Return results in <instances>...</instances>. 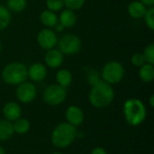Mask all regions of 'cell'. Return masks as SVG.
<instances>
[{"instance_id":"3957f363","label":"cell","mask_w":154,"mask_h":154,"mask_svg":"<svg viewBox=\"0 0 154 154\" xmlns=\"http://www.w3.org/2000/svg\"><path fill=\"white\" fill-rule=\"evenodd\" d=\"M77 133L76 127L68 123H60L51 133V143L57 148H66L74 142Z\"/></svg>"},{"instance_id":"8fae6325","label":"cell","mask_w":154,"mask_h":154,"mask_svg":"<svg viewBox=\"0 0 154 154\" xmlns=\"http://www.w3.org/2000/svg\"><path fill=\"white\" fill-rule=\"evenodd\" d=\"M27 76L32 81L34 82H39L43 80L47 76L46 66L40 62H35L32 64L27 69Z\"/></svg>"},{"instance_id":"5b68a950","label":"cell","mask_w":154,"mask_h":154,"mask_svg":"<svg viewBox=\"0 0 154 154\" xmlns=\"http://www.w3.org/2000/svg\"><path fill=\"white\" fill-rule=\"evenodd\" d=\"M125 70L123 64L119 61L112 60L104 65L101 71V77L102 80L110 85H113L122 81L125 77Z\"/></svg>"},{"instance_id":"7c38bea8","label":"cell","mask_w":154,"mask_h":154,"mask_svg":"<svg viewBox=\"0 0 154 154\" xmlns=\"http://www.w3.org/2000/svg\"><path fill=\"white\" fill-rule=\"evenodd\" d=\"M65 116L68 124L71 125L74 127L81 125L84 121L83 111L77 106H70L69 107H68Z\"/></svg>"},{"instance_id":"f546056e","label":"cell","mask_w":154,"mask_h":154,"mask_svg":"<svg viewBox=\"0 0 154 154\" xmlns=\"http://www.w3.org/2000/svg\"><path fill=\"white\" fill-rule=\"evenodd\" d=\"M140 2H142L145 6L150 7V6H153L154 0H139Z\"/></svg>"},{"instance_id":"83f0119b","label":"cell","mask_w":154,"mask_h":154,"mask_svg":"<svg viewBox=\"0 0 154 154\" xmlns=\"http://www.w3.org/2000/svg\"><path fill=\"white\" fill-rule=\"evenodd\" d=\"M88 79L91 85H94L95 83L99 81L100 79H99V75H98L97 71H96L94 69H90L88 72Z\"/></svg>"},{"instance_id":"4fadbf2b","label":"cell","mask_w":154,"mask_h":154,"mask_svg":"<svg viewBox=\"0 0 154 154\" xmlns=\"http://www.w3.org/2000/svg\"><path fill=\"white\" fill-rule=\"evenodd\" d=\"M3 114L6 120L12 122L21 117L22 110L20 106L15 102H8L3 107Z\"/></svg>"},{"instance_id":"d6a6232c","label":"cell","mask_w":154,"mask_h":154,"mask_svg":"<svg viewBox=\"0 0 154 154\" xmlns=\"http://www.w3.org/2000/svg\"><path fill=\"white\" fill-rule=\"evenodd\" d=\"M0 154H5V150L2 148V146L0 145Z\"/></svg>"},{"instance_id":"ba28073f","label":"cell","mask_w":154,"mask_h":154,"mask_svg":"<svg viewBox=\"0 0 154 154\" xmlns=\"http://www.w3.org/2000/svg\"><path fill=\"white\" fill-rule=\"evenodd\" d=\"M36 40L38 45L45 51L54 48L58 43V37L56 32L50 28H44L41 30L37 34Z\"/></svg>"},{"instance_id":"4316f807","label":"cell","mask_w":154,"mask_h":154,"mask_svg":"<svg viewBox=\"0 0 154 154\" xmlns=\"http://www.w3.org/2000/svg\"><path fill=\"white\" fill-rule=\"evenodd\" d=\"M131 63L134 67L140 68V67H142L143 65H144L147 62H146V59H145L143 53L137 52V53H134L132 56V58H131Z\"/></svg>"},{"instance_id":"484cf974","label":"cell","mask_w":154,"mask_h":154,"mask_svg":"<svg viewBox=\"0 0 154 154\" xmlns=\"http://www.w3.org/2000/svg\"><path fill=\"white\" fill-rule=\"evenodd\" d=\"M143 55L146 59V62L149 64H154V44L152 42L148 44L143 51Z\"/></svg>"},{"instance_id":"7402d4cb","label":"cell","mask_w":154,"mask_h":154,"mask_svg":"<svg viewBox=\"0 0 154 154\" xmlns=\"http://www.w3.org/2000/svg\"><path fill=\"white\" fill-rule=\"evenodd\" d=\"M27 6V0H7L6 8L14 13L23 12Z\"/></svg>"},{"instance_id":"d6986e66","label":"cell","mask_w":154,"mask_h":154,"mask_svg":"<svg viewBox=\"0 0 154 154\" xmlns=\"http://www.w3.org/2000/svg\"><path fill=\"white\" fill-rule=\"evenodd\" d=\"M139 77L140 79L145 82L150 83L154 79V67L153 65L145 63L142 67L139 68Z\"/></svg>"},{"instance_id":"5bb4252c","label":"cell","mask_w":154,"mask_h":154,"mask_svg":"<svg viewBox=\"0 0 154 154\" xmlns=\"http://www.w3.org/2000/svg\"><path fill=\"white\" fill-rule=\"evenodd\" d=\"M59 23L64 26V28H71L77 23V15L75 11L65 8L60 11V15L58 16Z\"/></svg>"},{"instance_id":"7a4b0ae2","label":"cell","mask_w":154,"mask_h":154,"mask_svg":"<svg viewBox=\"0 0 154 154\" xmlns=\"http://www.w3.org/2000/svg\"><path fill=\"white\" fill-rule=\"evenodd\" d=\"M124 115L126 122L133 126L141 125L146 117V108L137 98L127 99L124 104Z\"/></svg>"},{"instance_id":"277c9868","label":"cell","mask_w":154,"mask_h":154,"mask_svg":"<svg viewBox=\"0 0 154 154\" xmlns=\"http://www.w3.org/2000/svg\"><path fill=\"white\" fill-rule=\"evenodd\" d=\"M27 78V68L21 62L8 63L2 70V79L8 85L17 86L26 81Z\"/></svg>"},{"instance_id":"cb8c5ba5","label":"cell","mask_w":154,"mask_h":154,"mask_svg":"<svg viewBox=\"0 0 154 154\" xmlns=\"http://www.w3.org/2000/svg\"><path fill=\"white\" fill-rule=\"evenodd\" d=\"M63 2L66 8L72 11H77L84 6L86 0H63Z\"/></svg>"},{"instance_id":"8992f818","label":"cell","mask_w":154,"mask_h":154,"mask_svg":"<svg viewBox=\"0 0 154 154\" xmlns=\"http://www.w3.org/2000/svg\"><path fill=\"white\" fill-rule=\"evenodd\" d=\"M58 50L64 55H74L79 52L82 47L80 38L74 33H66L58 39Z\"/></svg>"},{"instance_id":"2e32d148","label":"cell","mask_w":154,"mask_h":154,"mask_svg":"<svg viewBox=\"0 0 154 154\" xmlns=\"http://www.w3.org/2000/svg\"><path fill=\"white\" fill-rule=\"evenodd\" d=\"M40 21L46 28L52 29L59 23L58 15L51 10H43L40 14Z\"/></svg>"},{"instance_id":"4dcf8cb0","label":"cell","mask_w":154,"mask_h":154,"mask_svg":"<svg viewBox=\"0 0 154 154\" xmlns=\"http://www.w3.org/2000/svg\"><path fill=\"white\" fill-rule=\"evenodd\" d=\"M54 28H55V30H56L57 32H63V31H64V29H65V28H64V26H63V25H61L60 23H58L55 25V27H54Z\"/></svg>"},{"instance_id":"e575fe53","label":"cell","mask_w":154,"mask_h":154,"mask_svg":"<svg viewBox=\"0 0 154 154\" xmlns=\"http://www.w3.org/2000/svg\"><path fill=\"white\" fill-rule=\"evenodd\" d=\"M51 154H62V153H60V152H53V153H51Z\"/></svg>"},{"instance_id":"f1b7e54d","label":"cell","mask_w":154,"mask_h":154,"mask_svg":"<svg viewBox=\"0 0 154 154\" xmlns=\"http://www.w3.org/2000/svg\"><path fill=\"white\" fill-rule=\"evenodd\" d=\"M91 154H107L106 150H104L103 148L101 147H97V148H94L91 152Z\"/></svg>"},{"instance_id":"1f68e13d","label":"cell","mask_w":154,"mask_h":154,"mask_svg":"<svg viewBox=\"0 0 154 154\" xmlns=\"http://www.w3.org/2000/svg\"><path fill=\"white\" fill-rule=\"evenodd\" d=\"M150 106H151L152 107H153L154 106V95H152L151 97H150Z\"/></svg>"},{"instance_id":"9a60e30c","label":"cell","mask_w":154,"mask_h":154,"mask_svg":"<svg viewBox=\"0 0 154 154\" xmlns=\"http://www.w3.org/2000/svg\"><path fill=\"white\" fill-rule=\"evenodd\" d=\"M146 9L147 6H145L142 2H140L139 0H134L128 5L127 12L131 17L134 19H139L143 17Z\"/></svg>"},{"instance_id":"ffe728a7","label":"cell","mask_w":154,"mask_h":154,"mask_svg":"<svg viewBox=\"0 0 154 154\" xmlns=\"http://www.w3.org/2000/svg\"><path fill=\"white\" fill-rule=\"evenodd\" d=\"M14 132L18 134H26L30 129V123L25 118H18L14 121L13 125Z\"/></svg>"},{"instance_id":"603a6c76","label":"cell","mask_w":154,"mask_h":154,"mask_svg":"<svg viewBox=\"0 0 154 154\" xmlns=\"http://www.w3.org/2000/svg\"><path fill=\"white\" fill-rule=\"evenodd\" d=\"M46 6L48 10L54 13L60 12L64 7V2L63 0H46Z\"/></svg>"},{"instance_id":"ac0fdd59","label":"cell","mask_w":154,"mask_h":154,"mask_svg":"<svg viewBox=\"0 0 154 154\" xmlns=\"http://www.w3.org/2000/svg\"><path fill=\"white\" fill-rule=\"evenodd\" d=\"M13 124L8 120H0V141H7L14 134Z\"/></svg>"},{"instance_id":"9c48e42d","label":"cell","mask_w":154,"mask_h":154,"mask_svg":"<svg viewBox=\"0 0 154 154\" xmlns=\"http://www.w3.org/2000/svg\"><path fill=\"white\" fill-rule=\"evenodd\" d=\"M36 94H37L36 88L32 82L24 81L17 85L15 95H16L17 99L23 104L32 102L35 98Z\"/></svg>"},{"instance_id":"44dd1931","label":"cell","mask_w":154,"mask_h":154,"mask_svg":"<svg viewBox=\"0 0 154 154\" xmlns=\"http://www.w3.org/2000/svg\"><path fill=\"white\" fill-rule=\"evenodd\" d=\"M11 13L6 8V6H4L0 5V31H3L8 27V25L11 23Z\"/></svg>"},{"instance_id":"30bf717a","label":"cell","mask_w":154,"mask_h":154,"mask_svg":"<svg viewBox=\"0 0 154 154\" xmlns=\"http://www.w3.org/2000/svg\"><path fill=\"white\" fill-rule=\"evenodd\" d=\"M63 54L58 49L52 48L51 50H48L44 55L45 64L51 69H57L60 67L61 64L63 63Z\"/></svg>"},{"instance_id":"836d02e7","label":"cell","mask_w":154,"mask_h":154,"mask_svg":"<svg viewBox=\"0 0 154 154\" xmlns=\"http://www.w3.org/2000/svg\"><path fill=\"white\" fill-rule=\"evenodd\" d=\"M1 51H2V42L0 41V52H1Z\"/></svg>"},{"instance_id":"6da1fadb","label":"cell","mask_w":154,"mask_h":154,"mask_svg":"<svg viewBox=\"0 0 154 154\" xmlns=\"http://www.w3.org/2000/svg\"><path fill=\"white\" fill-rule=\"evenodd\" d=\"M115 98V91L112 86L104 80H99L94 85L89 92L90 104L97 108H105L111 105Z\"/></svg>"},{"instance_id":"e0dca14e","label":"cell","mask_w":154,"mask_h":154,"mask_svg":"<svg viewBox=\"0 0 154 154\" xmlns=\"http://www.w3.org/2000/svg\"><path fill=\"white\" fill-rule=\"evenodd\" d=\"M56 81L58 85L67 88L72 83L71 72L67 69H60L56 73Z\"/></svg>"},{"instance_id":"d4e9b609","label":"cell","mask_w":154,"mask_h":154,"mask_svg":"<svg viewBox=\"0 0 154 154\" xmlns=\"http://www.w3.org/2000/svg\"><path fill=\"white\" fill-rule=\"evenodd\" d=\"M145 23L147 24V26L149 27L150 30L153 31L154 30V7L153 6H150L147 7L146 12L143 15Z\"/></svg>"},{"instance_id":"52a82bcc","label":"cell","mask_w":154,"mask_h":154,"mask_svg":"<svg viewBox=\"0 0 154 154\" xmlns=\"http://www.w3.org/2000/svg\"><path fill=\"white\" fill-rule=\"evenodd\" d=\"M67 97V88L58 84L49 85L42 93L43 101L52 106L60 105L65 101Z\"/></svg>"}]
</instances>
